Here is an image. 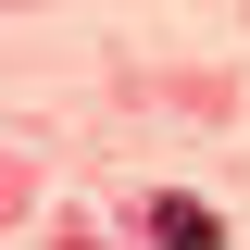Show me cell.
<instances>
[{"label": "cell", "mask_w": 250, "mask_h": 250, "mask_svg": "<svg viewBox=\"0 0 250 250\" xmlns=\"http://www.w3.org/2000/svg\"><path fill=\"white\" fill-rule=\"evenodd\" d=\"M138 238H150V250H225V213H213V200H175V188H163L150 213H138Z\"/></svg>", "instance_id": "1"}]
</instances>
